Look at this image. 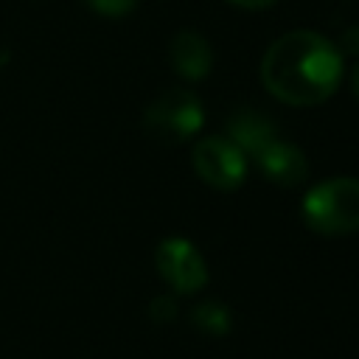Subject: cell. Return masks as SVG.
<instances>
[{
  "label": "cell",
  "instance_id": "30bf717a",
  "mask_svg": "<svg viewBox=\"0 0 359 359\" xmlns=\"http://www.w3.org/2000/svg\"><path fill=\"white\" fill-rule=\"evenodd\" d=\"M87 6L101 17H126L137 0H87Z\"/></svg>",
  "mask_w": 359,
  "mask_h": 359
},
{
  "label": "cell",
  "instance_id": "6da1fadb",
  "mask_svg": "<svg viewBox=\"0 0 359 359\" xmlns=\"http://www.w3.org/2000/svg\"><path fill=\"white\" fill-rule=\"evenodd\" d=\"M342 79V53L317 31H289L278 36L261 62L264 87L283 104L314 107L334 95Z\"/></svg>",
  "mask_w": 359,
  "mask_h": 359
},
{
  "label": "cell",
  "instance_id": "52a82bcc",
  "mask_svg": "<svg viewBox=\"0 0 359 359\" xmlns=\"http://www.w3.org/2000/svg\"><path fill=\"white\" fill-rule=\"evenodd\" d=\"M168 56H171L174 73L188 79V81H202L213 67V50L208 45V39L199 31H191V28L174 34Z\"/></svg>",
  "mask_w": 359,
  "mask_h": 359
},
{
  "label": "cell",
  "instance_id": "7a4b0ae2",
  "mask_svg": "<svg viewBox=\"0 0 359 359\" xmlns=\"http://www.w3.org/2000/svg\"><path fill=\"white\" fill-rule=\"evenodd\" d=\"M303 222L320 236H348L359 230V180L334 177L317 182L300 205Z\"/></svg>",
  "mask_w": 359,
  "mask_h": 359
},
{
  "label": "cell",
  "instance_id": "ba28073f",
  "mask_svg": "<svg viewBox=\"0 0 359 359\" xmlns=\"http://www.w3.org/2000/svg\"><path fill=\"white\" fill-rule=\"evenodd\" d=\"M227 137L244 151V157H255L266 143H272L278 137V132H275L272 121L266 115H261L258 109H238L230 115Z\"/></svg>",
  "mask_w": 359,
  "mask_h": 359
},
{
  "label": "cell",
  "instance_id": "5b68a950",
  "mask_svg": "<svg viewBox=\"0 0 359 359\" xmlns=\"http://www.w3.org/2000/svg\"><path fill=\"white\" fill-rule=\"evenodd\" d=\"M154 264L163 280L177 294H194L208 283V264L188 238H180V236L163 238L154 252Z\"/></svg>",
  "mask_w": 359,
  "mask_h": 359
},
{
  "label": "cell",
  "instance_id": "7c38bea8",
  "mask_svg": "<svg viewBox=\"0 0 359 359\" xmlns=\"http://www.w3.org/2000/svg\"><path fill=\"white\" fill-rule=\"evenodd\" d=\"M174 314H177V306L171 297H154L151 300V317L157 323H168V320H174Z\"/></svg>",
  "mask_w": 359,
  "mask_h": 359
},
{
  "label": "cell",
  "instance_id": "4fadbf2b",
  "mask_svg": "<svg viewBox=\"0 0 359 359\" xmlns=\"http://www.w3.org/2000/svg\"><path fill=\"white\" fill-rule=\"evenodd\" d=\"M230 3L238 6V8H247V11H261V8L272 6L275 0H230Z\"/></svg>",
  "mask_w": 359,
  "mask_h": 359
},
{
  "label": "cell",
  "instance_id": "5bb4252c",
  "mask_svg": "<svg viewBox=\"0 0 359 359\" xmlns=\"http://www.w3.org/2000/svg\"><path fill=\"white\" fill-rule=\"evenodd\" d=\"M351 90H353V95L359 98V67H356L353 76H351Z\"/></svg>",
  "mask_w": 359,
  "mask_h": 359
},
{
  "label": "cell",
  "instance_id": "277c9868",
  "mask_svg": "<svg viewBox=\"0 0 359 359\" xmlns=\"http://www.w3.org/2000/svg\"><path fill=\"white\" fill-rule=\"evenodd\" d=\"M194 171L202 182L216 191H236L247 180V157L244 151L222 135L202 137L191 151Z\"/></svg>",
  "mask_w": 359,
  "mask_h": 359
},
{
  "label": "cell",
  "instance_id": "3957f363",
  "mask_svg": "<svg viewBox=\"0 0 359 359\" xmlns=\"http://www.w3.org/2000/svg\"><path fill=\"white\" fill-rule=\"evenodd\" d=\"M205 109L191 90L171 87L157 95L143 112V129L154 143L174 146L194 137L202 129Z\"/></svg>",
  "mask_w": 359,
  "mask_h": 359
},
{
  "label": "cell",
  "instance_id": "8992f818",
  "mask_svg": "<svg viewBox=\"0 0 359 359\" xmlns=\"http://www.w3.org/2000/svg\"><path fill=\"white\" fill-rule=\"evenodd\" d=\"M252 160H255L258 171L264 174V180H269L272 185H280V188H297L309 177L306 154L294 143H286L280 137L266 143Z\"/></svg>",
  "mask_w": 359,
  "mask_h": 359
},
{
  "label": "cell",
  "instance_id": "8fae6325",
  "mask_svg": "<svg viewBox=\"0 0 359 359\" xmlns=\"http://www.w3.org/2000/svg\"><path fill=\"white\" fill-rule=\"evenodd\" d=\"M337 50L345 53V56H359V25H351V28H345L339 34Z\"/></svg>",
  "mask_w": 359,
  "mask_h": 359
},
{
  "label": "cell",
  "instance_id": "9c48e42d",
  "mask_svg": "<svg viewBox=\"0 0 359 359\" xmlns=\"http://www.w3.org/2000/svg\"><path fill=\"white\" fill-rule=\"evenodd\" d=\"M191 323H194L199 331L210 334V337H222V334L230 331L233 317H230V311H227L224 303H219V300H205V303H199V306L191 309Z\"/></svg>",
  "mask_w": 359,
  "mask_h": 359
}]
</instances>
